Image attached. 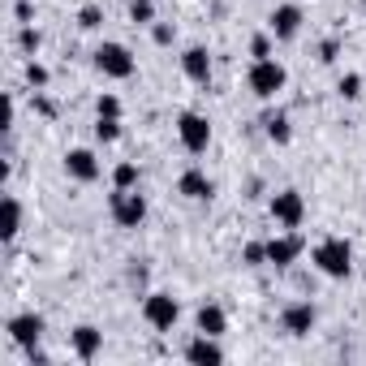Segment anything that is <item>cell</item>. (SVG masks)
<instances>
[{"mask_svg":"<svg viewBox=\"0 0 366 366\" xmlns=\"http://www.w3.org/2000/svg\"><path fill=\"white\" fill-rule=\"evenodd\" d=\"M95 65H100L108 78H130L134 73V56H130V47H121V43H100L95 47Z\"/></svg>","mask_w":366,"mask_h":366,"instance_id":"cell-5","label":"cell"},{"mask_svg":"<svg viewBox=\"0 0 366 366\" xmlns=\"http://www.w3.org/2000/svg\"><path fill=\"white\" fill-rule=\"evenodd\" d=\"M177 190L185 198H211V181H207V172H198V168H190V172H181V181H177Z\"/></svg>","mask_w":366,"mask_h":366,"instance_id":"cell-15","label":"cell"},{"mask_svg":"<svg viewBox=\"0 0 366 366\" xmlns=\"http://www.w3.org/2000/svg\"><path fill=\"white\" fill-rule=\"evenodd\" d=\"M95 138H100V142H117V138H121V117H100V125H95Z\"/></svg>","mask_w":366,"mask_h":366,"instance_id":"cell-20","label":"cell"},{"mask_svg":"<svg viewBox=\"0 0 366 366\" xmlns=\"http://www.w3.org/2000/svg\"><path fill=\"white\" fill-rule=\"evenodd\" d=\"M26 82L35 87V91H39V87H47V69L39 65V60H30V65H26Z\"/></svg>","mask_w":366,"mask_h":366,"instance_id":"cell-27","label":"cell"},{"mask_svg":"<svg viewBox=\"0 0 366 366\" xmlns=\"http://www.w3.org/2000/svg\"><path fill=\"white\" fill-rule=\"evenodd\" d=\"M100 22H104L100 5H82V9H78V26H82V30H100Z\"/></svg>","mask_w":366,"mask_h":366,"instance_id":"cell-21","label":"cell"},{"mask_svg":"<svg viewBox=\"0 0 366 366\" xmlns=\"http://www.w3.org/2000/svg\"><path fill=\"white\" fill-rule=\"evenodd\" d=\"M113 181H117V190H134L138 185V168L134 164H117L113 168Z\"/></svg>","mask_w":366,"mask_h":366,"instance_id":"cell-22","label":"cell"},{"mask_svg":"<svg viewBox=\"0 0 366 366\" xmlns=\"http://www.w3.org/2000/svg\"><path fill=\"white\" fill-rule=\"evenodd\" d=\"M185 358H190V362H207V366H216V362L225 358V354H220V345H216V336H207V332H203L198 341H190V349H185Z\"/></svg>","mask_w":366,"mask_h":366,"instance_id":"cell-16","label":"cell"},{"mask_svg":"<svg viewBox=\"0 0 366 366\" xmlns=\"http://www.w3.org/2000/svg\"><path fill=\"white\" fill-rule=\"evenodd\" d=\"M65 172L73 181H95V177H100V160H95L91 151H69L65 155Z\"/></svg>","mask_w":366,"mask_h":366,"instance_id":"cell-11","label":"cell"},{"mask_svg":"<svg viewBox=\"0 0 366 366\" xmlns=\"http://www.w3.org/2000/svg\"><path fill=\"white\" fill-rule=\"evenodd\" d=\"M297 254H301V237H293V233L267 242V263H276V267H293Z\"/></svg>","mask_w":366,"mask_h":366,"instance_id":"cell-10","label":"cell"},{"mask_svg":"<svg viewBox=\"0 0 366 366\" xmlns=\"http://www.w3.org/2000/svg\"><path fill=\"white\" fill-rule=\"evenodd\" d=\"M336 91L345 95V100H358V95H362V78L358 73H345L341 82H336Z\"/></svg>","mask_w":366,"mask_h":366,"instance_id":"cell-23","label":"cell"},{"mask_svg":"<svg viewBox=\"0 0 366 366\" xmlns=\"http://www.w3.org/2000/svg\"><path fill=\"white\" fill-rule=\"evenodd\" d=\"M151 35H155V43H172V39H177V26H172V22H160Z\"/></svg>","mask_w":366,"mask_h":366,"instance_id":"cell-30","label":"cell"},{"mask_svg":"<svg viewBox=\"0 0 366 366\" xmlns=\"http://www.w3.org/2000/svg\"><path fill=\"white\" fill-rule=\"evenodd\" d=\"M263 130H267V138H272V142H280V147L293 138V130H289V117H284V113H272V108L263 113Z\"/></svg>","mask_w":366,"mask_h":366,"instance_id":"cell-17","label":"cell"},{"mask_svg":"<svg viewBox=\"0 0 366 366\" xmlns=\"http://www.w3.org/2000/svg\"><path fill=\"white\" fill-rule=\"evenodd\" d=\"M250 52H254V60H267V52H272L267 35H254V39H250Z\"/></svg>","mask_w":366,"mask_h":366,"instance_id":"cell-31","label":"cell"},{"mask_svg":"<svg viewBox=\"0 0 366 366\" xmlns=\"http://www.w3.org/2000/svg\"><path fill=\"white\" fill-rule=\"evenodd\" d=\"M242 259H246L250 267H263V263H267V246H263V242H250V246L242 250Z\"/></svg>","mask_w":366,"mask_h":366,"instance_id":"cell-24","label":"cell"},{"mask_svg":"<svg viewBox=\"0 0 366 366\" xmlns=\"http://www.w3.org/2000/svg\"><path fill=\"white\" fill-rule=\"evenodd\" d=\"M297 26H301V9H297V5H280V9L272 13V35H276V39H293Z\"/></svg>","mask_w":366,"mask_h":366,"instance_id":"cell-12","label":"cell"},{"mask_svg":"<svg viewBox=\"0 0 366 366\" xmlns=\"http://www.w3.org/2000/svg\"><path fill=\"white\" fill-rule=\"evenodd\" d=\"M130 18H134V22H151V18H155L151 0H134V5H130Z\"/></svg>","mask_w":366,"mask_h":366,"instance_id":"cell-28","label":"cell"},{"mask_svg":"<svg viewBox=\"0 0 366 366\" xmlns=\"http://www.w3.org/2000/svg\"><path fill=\"white\" fill-rule=\"evenodd\" d=\"M198 332H207V336H220V332H225V310H220L216 301L198 306Z\"/></svg>","mask_w":366,"mask_h":366,"instance_id":"cell-18","label":"cell"},{"mask_svg":"<svg viewBox=\"0 0 366 366\" xmlns=\"http://www.w3.org/2000/svg\"><path fill=\"white\" fill-rule=\"evenodd\" d=\"M100 349H104V332H95L91 323L73 328V354H78V358H95Z\"/></svg>","mask_w":366,"mask_h":366,"instance_id":"cell-14","label":"cell"},{"mask_svg":"<svg viewBox=\"0 0 366 366\" xmlns=\"http://www.w3.org/2000/svg\"><path fill=\"white\" fill-rule=\"evenodd\" d=\"M22 229V207H18V198H5V237H13V233H18Z\"/></svg>","mask_w":366,"mask_h":366,"instance_id":"cell-19","label":"cell"},{"mask_svg":"<svg viewBox=\"0 0 366 366\" xmlns=\"http://www.w3.org/2000/svg\"><path fill=\"white\" fill-rule=\"evenodd\" d=\"M314 267H319L323 276H349V267H354V250H349V242H341V237H328V242H319V250H314Z\"/></svg>","mask_w":366,"mask_h":366,"instance_id":"cell-1","label":"cell"},{"mask_svg":"<svg viewBox=\"0 0 366 366\" xmlns=\"http://www.w3.org/2000/svg\"><path fill=\"white\" fill-rule=\"evenodd\" d=\"M272 216H276V225L297 229V225H301V216H306V203H301L297 190H280V194L272 198Z\"/></svg>","mask_w":366,"mask_h":366,"instance_id":"cell-7","label":"cell"},{"mask_svg":"<svg viewBox=\"0 0 366 366\" xmlns=\"http://www.w3.org/2000/svg\"><path fill=\"white\" fill-rule=\"evenodd\" d=\"M13 13H18V22H30V18H35V9H30V0H18V9H13Z\"/></svg>","mask_w":366,"mask_h":366,"instance_id":"cell-33","label":"cell"},{"mask_svg":"<svg viewBox=\"0 0 366 366\" xmlns=\"http://www.w3.org/2000/svg\"><path fill=\"white\" fill-rule=\"evenodd\" d=\"M9 336L13 341H18L22 349H35L39 345V336H43V319H39V314H13V319H9Z\"/></svg>","mask_w":366,"mask_h":366,"instance_id":"cell-8","label":"cell"},{"mask_svg":"<svg viewBox=\"0 0 366 366\" xmlns=\"http://www.w3.org/2000/svg\"><path fill=\"white\" fill-rule=\"evenodd\" d=\"M18 47H22V52H30V56H35V52H39V30H35V26H22V35H18Z\"/></svg>","mask_w":366,"mask_h":366,"instance_id":"cell-25","label":"cell"},{"mask_svg":"<svg viewBox=\"0 0 366 366\" xmlns=\"http://www.w3.org/2000/svg\"><path fill=\"white\" fill-rule=\"evenodd\" d=\"M113 220L121 229H138L142 220H147V198L130 194V190H117V194H113Z\"/></svg>","mask_w":366,"mask_h":366,"instance_id":"cell-4","label":"cell"},{"mask_svg":"<svg viewBox=\"0 0 366 366\" xmlns=\"http://www.w3.org/2000/svg\"><path fill=\"white\" fill-rule=\"evenodd\" d=\"M35 113L39 117H56V104L47 100V95H35Z\"/></svg>","mask_w":366,"mask_h":366,"instance_id":"cell-32","label":"cell"},{"mask_svg":"<svg viewBox=\"0 0 366 366\" xmlns=\"http://www.w3.org/2000/svg\"><path fill=\"white\" fill-rule=\"evenodd\" d=\"M95 113H100V117H121V100H117V95H100Z\"/></svg>","mask_w":366,"mask_h":366,"instance_id":"cell-26","label":"cell"},{"mask_svg":"<svg viewBox=\"0 0 366 366\" xmlns=\"http://www.w3.org/2000/svg\"><path fill=\"white\" fill-rule=\"evenodd\" d=\"M142 314H147V323L155 332H168L172 323H177L181 306H177V297H172V293H151L147 301H142Z\"/></svg>","mask_w":366,"mask_h":366,"instance_id":"cell-3","label":"cell"},{"mask_svg":"<svg viewBox=\"0 0 366 366\" xmlns=\"http://www.w3.org/2000/svg\"><path fill=\"white\" fill-rule=\"evenodd\" d=\"M336 56H341V43H336V39H323V43H319V60H323V65H332Z\"/></svg>","mask_w":366,"mask_h":366,"instance_id":"cell-29","label":"cell"},{"mask_svg":"<svg viewBox=\"0 0 366 366\" xmlns=\"http://www.w3.org/2000/svg\"><path fill=\"white\" fill-rule=\"evenodd\" d=\"M284 332H289V336H306V332L314 328V306L310 301H293V306H284Z\"/></svg>","mask_w":366,"mask_h":366,"instance_id":"cell-9","label":"cell"},{"mask_svg":"<svg viewBox=\"0 0 366 366\" xmlns=\"http://www.w3.org/2000/svg\"><path fill=\"white\" fill-rule=\"evenodd\" d=\"M181 69H185L190 82H207V78H211V56H207L203 47H190L181 56Z\"/></svg>","mask_w":366,"mask_h":366,"instance_id":"cell-13","label":"cell"},{"mask_svg":"<svg viewBox=\"0 0 366 366\" xmlns=\"http://www.w3.org/2000/svg\"><path fill=\"white\" fill-rule=\"evenodd\" d=\"M177 134H181V147L198 155V151H207V142H211V125H207V117H198V113H185L177 121Z\"/></svg>","mask_w":366,"mask_h":366,"instance_id":"cell-6","label":"cell"},{"mask_svg":"<svg viewBox=\"0 0 366 366\" xmlns=\"http://www.w3.org/2000/svg\"><path fill=\"white\" fill-rule=\"evenodd\" d=\"M250 91L259 95V100H272L276 91H284V65H276L272 56H267V60H254V69H250Z\"/></svg>","mask_w":366,"mask_h":366,"instance_id":"cell-2","label":"cell"}]
</instances>
